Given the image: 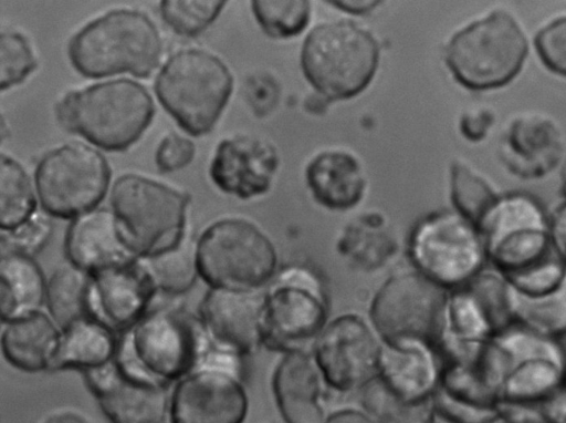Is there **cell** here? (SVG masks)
<instances>
[{"label":"cell","instance_id":"2","mask_svg":"<svg viewBox=\"0 0 566 423\" xmlns=\"http://www.w3.org/2000/svg\"><path fill=\"white\" fill-rule=\"evenodd\" d=\"M476 362L502 407L537 409L566 386L562 341L515 323L499 330Z\"/></svg>","mask_w":566,"mask_h":423},{"label":"cell","instance_id":"19","mask_svg":"<svg viewBox=\"0 0 566 423\" xmlns=\"http://www.w3.org/2000/svg\"><path fill=\"white\" fill-rule=\"evenodd\" d=\"M264 292L211 288L200 305V319L212 343L243 357L262 344Z\"/></svg>","mask_w":566,"mask_h":423},{"label":"cell","instance_id":"49","mask_svg":"<svg viewBox=\"0 0 566 423\" xmlns=\"http://www.w3.org/2000/svg\"><path fill=\"white\" fill-rule=\"evenodd\" d=\"M44 423H90L87 419L72 411H62L48 417Z\"/></svg>","mask_w":566,"mask_h":423},{"label":"cell","instance_id":"12","mask_svg":"<svg viewBox=\"0 0 566 423\" xmlns=\"http://www.w3.org/2000/svg\"><path fill=\"white\" fill-rule=\"evenodd\" d=\"M328 298L311 268L289 266L275 274L264 292L262 344L274 351H303L326 326Z\"/></svg>","mask_w":566,"mask_h":423},{"label":"cell","instance_id":"44","mask_svg":"<svg viewBox=\"0 0 566 423\" xmlns=\"http://www.w3.org/2000/svg\"><path fill=\"white\" fill-rule=\"evenodd\" d=\"M551 235L554 250L566 264V202L551 214Z\"/></svg>","mask_w":566,"mask_h":423},{"label":"cell","instance_id":"23","mask_svg":"<svg viewBox=\"0 0 566 423\" xmlns=\"http://www.w3.org/2000/svg\"><path fill=\"white\" fill-rule=\"evenodd\" d=\"M64 251L69 264L90 275L139 258L124 241L113 212L105 208L71 221Z\"/></svg>","mask_w":566,"mask_h":423},{"label":"cell","instance_id":"33","mask_svg":"<svg viewBox=\"0 0 566 423\" xmlns=\"http://www.w3.org/2000/svg\"><path fill=\"white\" fill-rule=\"evenodd\" d=\"M186 239V238H185ZM184 241L177 247L151 257L139 258L157 292L178 296L187 292L199 275L196 244L189 247Z\"/></svg>","mask_w":566,"mask_h":423},{"label":"cell","instance_id":"48","mask_svg":"<svg viewBox=\"0 0 566 423\" xmlns=\"http://www.w3.org/2000/svg\"><path fill=\"white\" fill-rule=\"evenodd\" d=\"M324 423H375L370 417L356 410H340L333 413Z\"/></svg>","mask_w":566,"mask_h":423},{"label":"cell","instance_id":"31","mask_svg":"<svg viewBox=\"0 0 566 423\" xmlns=\"http://www.w3.org/2000/svg\"><path fill=\"white\" fill-rule=\"evenodd\" d=\"M90 280V274L71 264L56 269L48 280L45 303L51 318L61 330L88 317Z\"/></svg>","mask_w":566,"mask_h":423},{"label":"cell","instance_id":"9","mask_svg":"<svg viewBox=\"0 0 566 423\" xmlns=\"http://www.w3.org/2000/svg\"><path fill=\"white\" fill-rule=\"evenodd\" d=\"M200 277L211 288L259 290L276 272L277 254L269 237L241 218L208 226L196 241Z\"/></svg>","mask_w":566,"mask_h":423},{"label":"cell","instance_id":"30","mask_svg":"<svg viewBox=\"0 0 566 423\" xmlns=\"http://www.w3.org/2000/svg\"><path fill=\"white\" fill-rule=\"evenodd\" d=\"M507 307L512 323L559 340L566 336V282L534 297L522 296L507 285Z\"/></svg>","mask_w":566,"mask_h":423},{"label":"cell","instance_id":"24","mask_svg":"<svg viewBox=\"0 0 566 423\" xmlns=\"http://www.w3.org/2000/svg\"><path fill=\"white\" fill-rule=\"evenodd\" d=\"M442 360L432 345L407 342L382 345L378 378L395 395L420 401L433 399Z\"/></svg>","mask_w":566,"mask_h":423},{"label":"cell","instance_id":"37","mask_svg":"<svg viewBox=\"0 0 566 423\" xmlns=\"http://www.w3.org/2000/svg\"><path fill=\"white\" fill-rule=\"evenodd\" d=\"M226 1L163 0L159 12L178 35L192 38L205 31L221 13Z\"/></svg>","mask_w":566,"mask_h":423},{"label":"cell","instance_id":"11","mask_svg":"<svg viewBox=\"0 0 566 423\" xmlns=\"http://www.w3.org/2000/svg\"><path fill=\"white\" fill-rule=\"evenodd\" d=\"M488 265L503 277L516 274L553 251L551 214L531 194H500L478 224Z\"/></svg>","mask_w":566,"mask_h":423},{"label":"cell","instance_id":"38","mask_svg":"<svg viewBox=\"0 0 566 423\" xmlns=\"http://www.w3.org/2000/svg\"><path fill=\"white\" fill-rule=\"evenodd\" d=\"M504 279L522 296H541L557 290L566 282V264L554 250L543 260Z\"/></svg>","mask_w":566,"mask_h":423},{"label":"cell","instance_id":"5","mask_svg":"<svg viewBox=\"0 0 566 423\" xmlns=\"http://www.w3.org/2000/svg\"><path fill=\"white\" fill-rule=\"evenodd\" d=\"M527 53L528 40L520 22L505 10H493L451 37L444 61L459 84L488 91L510 83Z\"/></svg>","mask_w":566,"mask_h":423},{"label":"cell","instance_id":"16","mask_svg":"<svg viewBox=\"0 0 566 423\" xmlns=\"http://www.w3.org/2000/svg\"><path fill=\"white\" fill-rule=\"evenodd\" d=\"M248 398L241 371L200 365L181 378L169 399L171 423H242Z\"/></svg>","mask_w":566,"mask_h":423},{"label":"cell","instance_id":"47","mask_svg":"<svg viewBox=\"0 0 566 423\" xmlns=\"http://www.w3.org/2000/svg\"><path fill=\"white\" fill-rule=\"evenodd\" d=\"M380 1L371 0H349V1H332L331 4L336 6L339 10H343L352 14H364L374 10Z\"/></svg>","mask_w":566,"mask_h":423},{"label":"cell","instance_id":"46","mask_svg":"<svg viewBox=\"0 0 566 423\" xmlns=\"http://www.w3.org/2000/svg\"><path fill=\"white\" fill-rule=\"evenodd\" d=\"M537 410L548 423H566V386Z\"/></svg>","mask_w":566,"mask_h":423},{"label":"cell","instance_id":"51","mask_svg":"<svg viewBox=\"0 0 566 423\" xmlns=\"http://www.w3.org/2000/svg\"><path fill=\"white\" fill-rule=\"evenodd\" d=\"M496 419H497V417H496ZM496 419H495L493 422H491V423H497V422H496Z\"/></svg>","mask_w":566,"mask_h":423},{"label":"cell","instance_id":"41","mask_svg":"<svg viewBox=\"0 0 566 423\" xmlns=\"http://www.w3.org/2000/svg\"><path fill=\"white\" fill-rule=\"evenodd\" d=\"M50 234L51 223L35 214L17 228L1 231V252L32 256L45 245Z\"/></svg>","mask_w":566,"mask_h":423},{"label":"cell","instance_id":"14","mask_svg":"<svg viewBox=\"0 0 566 423\" xmlns=\"http://www.w3.org/2000/svg\"><path fill=\"white\" fill-rule=\"evenodd\" d=\"M448 291L418 271L390 277L376 292L370 320L385 344L418 342L436 348Z\"/></svg>","mask_w":566,"mask_h":423},{"label":"cell","instance_id":"45","mask_svg":"<svg viewBox=\"0 0 566 423\" xmlns=\"http://www.w3.org/2000/svg\"><path fill=\"white\" fill-rule=\"evenodd\" d=\"M497 423H548L534 407L503 406Z\"/></svg>","mask_w":566,"mask_h":423},{"label":"cell","instance_id":"10","mask_svg":"<svg viewBox=\"0 0 566 423\" xmlns=\"http://www.w3.org/2000/svg\"><path fill=\"white\" fill-rule=\"evenodd\" d=\"M408 255L416 271L446 291L468 285L489 267L478 226L455 210L421 219L410 234Z\"/></svg>","mask_w":566,"mask_h":423},{"label":"cell","instance_id":"28","mask_svg":"<svg viewBox=\"0 0 566 423\" xmlns=\"http://www.w3.org/2000/svg\"><path fill=\"white\" fill-rule=\"evenodd\" d=\"M46 282L32 256L1 252L0 314L3 323L40 311Z\"/></svg>","mask_w":566,"mask_h":423},{"label":"cell","instance_id":"15","mask_svg":"<svg viewBox=\"0 0 566 423\" xmlns=\"http://www.w3.org/2000/svg\"><path fill=\"white\" fill-rule=\"evenodd\" d=\"M361 317L347 313L325 326L315 340L313 358L325 384L347 392L378 376L382 345Z\"/></svg>","mask_w":566,"mask_h":423},{"label":"cell","instance_id":"7","mask_svg":"<svg viewBox=\"0 0 566 423\" xmlns=\"http://www.w3.org/2000/svg\"><path fill=\"white\" fill-rule=\"evenodd\" d=\"M188 194L137 174L119 176L111 190L118 230L139 258L170 250L186 238Z\"/></svg>","mask_w":566,"mask_h":423},{"label":"cell","instance_id":"35","mask_svg":"<svg viewBox=\"0 0 566 423\" xmlns=\"http://www.w3.org/2000/svg\"><path fill=\"white\" fill-rule=\"evenodd\" d=\"M450 196L454 210L478 226L500 194L478 171L457 159L450 166Z\"/></svg>","mask_w":566,"mask_h":423},{"label":"cell","instance_id":"18","mask_svg":"<svg viewBox=\"0 0 566 423\" xmlns=\"http://www.w3.org/2000/svg\"><path fill=\"white\" fill-rule=\"evenodd\" d=\"M157 290L139 258L91 275L88 317L124 332L151 307Z\"/></svg>","mask_w":566,"mask_h":423},{"label":"cell","instance_id":"21","mask_svg":"<svg viewBox=\"0 0 566 423\" xmlns=\"http://www.w3.org/2000/svg\"><path fill=\"white\" fill-rule=\"evenodd\" d=\"M277 166L279 156L271 143L238 135L218 144L209 175L220 190L249 199L269 190Z\"/></svg>","mask_w":566,"mask_h":423},{"label":"cell","instance_id":"39","mask_svg":"<svg viewBox=\"0 0 566 423\" xmlns=\"http://www.w3.org/2000/svg\"><path fill=\"white\" fill-rule=\"evenodd\" d=\"M36 58L27 38L15 31L0 35V89L4 91L23 82L36 68Z\"/></svg>","mask_w":566,"mask_h":423},{"label":"cell","instance_id":"6","mask_svg":"<svg viewBox=\"0 0 566 423\" xmlns=\"http://www.w3.org/2000/svg\"><path fill=\"white\" fill-rule=\"evenodd\" d=\"M166 112L191 136L209 133L233 91V76L217 55L197 48L169 56L154 83Z\"/></svg>","mask_w":566,"mask_h":423},{"label":"cell","instance_id":"29","mask_svg":"<svg viewBox=\"0 0 566 423\" xmlns=\"http://www.w3.org/2000/svg\"><path fill=\"white\" fill-rule=\"evenodd\" d=\"M116 332L85 317L61 330V337L51 370H78L82 373L101 367L115 357Z\"/></svg>","mask_w":566,"mask_h":423},{"label":"cell","instance_id":"8","mask_svg":"<svg viewBox=\"0 0 566 423\" xmlns=\"http://www.w3.org/2000/svg\"><path fill=\"white\" fill-rule=\"evenodd\" d=\"M379 61V45L367 30L350 21L315 27L305 38L301 66L310 84L329 101L364 91Z\"/></svg>","mask_w":566,"mask_h":423},{"label":"cell","instance_id":"3","mask_svg":"<svg viewBox=\"0 0 566 423\" xmlns=\"http://www.w3.org/2000/svg\"><path fill=\"white\" fill-rule=\"evenodd\" d=\"M59 123L107 152H124L150 125L155 105L140 83L118 79L65 93L56 103Z\"/></svg>","mask_w":566,"mask_h":423},{"label":"cell","instance_id":"22","mask_svg":"<svg viewBox=\"0 0 566 423\" xmlns=\"http://www.w3.org/2000/svg\"><path fill=\"white\" fill-rule=\"evenodd\" d=\"M476 360L442 362L433 403L449 423H491L501 413V403Z\"/></svg>","mask_w":566,"mask_h":423},{"label":"cell","instance_id":"43","mask_svg":"<svg viewBox=\"0 0 566 423\" xmlns=\"http://www.w3.org/2000/svg\"><path fill=\"white\" fill-rule=\"evenodd\" d=\"M495 121V112L491 106L478 105L461 115L459 128L468 141L481 142L492 131Z\"/></svg>","mask_w":566,"mask_h":423},{"label":"cell","instance_id":"36","mask_svg":"<svg viewBox=\"0 0 566 423\" xmlns=\"http://www.w3.org/2000/svg\"><path fill=\"white\" fill-rule=\"evenodd\" d=\"M251 9L261 29L276 39L298 35L311 16L307 0H255Z\"/></svg>","mask_w":566,"mask_h":423},{"label":"cell","instance_id":"25","mask_svg":"<svg viewBox=\"0 0 566 423\" xmlns=\"http://www.w3.org/2000/svg\"><path fill=\"white\" fill-rule=\"evenodd\" d=\"M323 376L304 351L285 353L273 375V391L286 423H323Z\"/></svg>","mask_w":566,"mask_h":423},{"label":"cell","instance_id":"20","mask_svg":"<svg viewBox=\"0 0 566 423\" xmlns=\"http://www.w3.org/2000/svg\"><path fill=\"white\" fill-rule=\"evenodd\" d=\"M111 423H161L169 407L167 388L135 380L115 360L82 373Z\"/></svg>","mask_w":566,"mask_h":423},{"label":"cell","instance_id":"50","mask_svg":"<svg viewBox=\"0 0 566 423\" xmlns=\"http://www.w3.org/2000/svg\"><path fill=\"white\" fill-rule=\"evenodd\" d=\"M562 193L564 202H566V163L563 165L562 169Z\"/></svg>","mask_w":566,"mask_h":423},{"label":"cell","instance_id":"26","mask_svg":"<svg viewBox=\"0 0 566 423\" xmlns=\"http://www.w3.org/2000/svg\"><path fill=\"white\" fill-rule=\"evenodd\" d=\"M305 177L314 199L326 208L345 210L363 198L366 180L359 162L343 151H325L308 163Z\"/></svg>","mask_w":566,"mask_h":423},{"label":"cell","instance_id":"34","mask_svg":"<svg viewBox=\"0 0 566 423\" xmlns=\"http://www.w3.org/2000/svg\"><path fill=\"white\" fill-rule=\"evenodd\" d=\"M363 404L377 423H434L433 399L408 401L395 395L377 376L363 388Z\"/></svg>","mask_w":566,"mask_h":423},{"label":"cell","instance_id":"13","mask_svg":"<svg viewBox=\"0 0 566 423\" xmlns=\"http://www.w3.org/2000/svg\"><path fill=\"white\" fill-rule=\"evenodd\" d=\"M111 176L105 157L84 143L53 148L41 157L34 171L41 208L52 217L73 220L96 209Z\"/></svg>","mask_w":566,"mask_h":423},{"label":"cell","instance_id":"32","mask_svg":"<svg viewBox=\"0 0 566 423\" xmlns=\"http://www.w3.org/2000/svg\"><path fill=\"white\" fill-rule=\"evenodd\" d=\"M36 197L23 166L13 157L1 154L0 228H17L35 215Z\"/></svg>","mask_w":566,"mask_h":423},{"label":"cell","instance_id":"40","mask_svg":"<svg viewBox=\"0 0 566 423\" xmlns=\"http://www.w3.org/2000/svg\"><path fill=\"white\" fill-rule=\"evenodd\" d=\"M534 47L551 72L566 78V16L542 27L535 34Z\"/></svg>","mask_w":566,"mask_h":423},{"label":"cell","instance_id":"17","mask_svg":"<svg viewBox=\"0 0 566 423\" xmlns=\"http://www.w3.org/2000/svg\"><path fill=\"white\" fill-rule=\"evenodd\" d=\"M566 154V137L549 114L525 111L503 125L497 155L505 169L521 179H539L553 173Z\"/></svg>","mask_w":566,"mask_h":423},{"label":"cell","instance_id":"1","mask_svg":"<svg viewBox=\"0 0 566 423\" xmlns=\"http://www.w3.org/2000/svg\"><path fill=\"white\" fill-rule=\"evenodd\" d=\"M212 344L200 317L178 305L150 307L123 332L114 360L126 375L168 388L193 371Z\"/></svg>","mask_w":566,"mask_h":423},{"label":"cell","instance_id":"4","mask_svg":"<svg viewBox=\"0 0 566 423\" xmlns=\"http://www.w3.org/2000/svg\"><path fill=\"white\" fill-rule=\"evenodd\" d=\"M163 40L143 11L117 9L86 23L69 41L72 66L85 78L129 73L147 79L158 66Z\"/></svg>","mask_w":566,"mask_h":423},{"label":"cell","instance_id":"42","mask_svg":"<svg viewBox=\"0 0 566 423\" xmlns=\"http://www.w3.org/2000/svg\"><path fill=\"white\" fill-rule=\"evenodd\" d=\"M196 153L195 144L176 133L167 134L155 153V163L160 173H171L186 167Z\"/></svg>","mask_w":566,"mask_h":423},{"label":"cell","instance_id":"27","mask_svg":"<svg viewBox=\"0 0 566 423\" xmlns=\"http://www.w3.org/2000/svg\"><path fill=\"white\" fill-rule=\"evenodd\" d=\"M1 334V350L6 360L24 372L51 370L61 329L41 310L8 321Z\"/></svg>","mask_w":566,"mask_h":423}]
</instances>
